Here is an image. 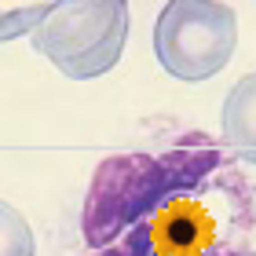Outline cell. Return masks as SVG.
<instances>
[{"label": "cell", "instance_id": "cell-1", "mask_svg": "<svg viewBox=\"0 0 256 256\" xmlns=\"http://www.w3.org/2000/svg\"><path fill=\"white\" fill-rule=\"evenodd\" d=\"M256 187L234 161L165 194L102 252L88 256H242L256 230Z\"/></svg>", "mask_w": 256, "mask_h": 256}, {"label": "cell", "instance_id": "cell-6", "mask_svg": "<svg viewBox=\"0 0 256 256\" xmlns=\"http://www.w3.org/2000/svg\"><path fill=\"white\" fill-rule=\"evenodd\" d=\"M0 256H37L30 220L4 198H0Z\"/></svg>", "mask_w": 256, "mask_h": 256}, {"label": "cell", "instance_id": "cell-5", "mask_svg": "<svg viewBox=\"0 0 256 256\" xmlns=\"http://www.w3.org/2000/svg\"><path fill=\"white\" fill-rule=\"evenodd\" d=\"M220 132L230 158L256 165V70L227 92L220 106Z\"/></svg>", "mask_w": 256, "mask_h": 256}, {"label": "cell", "instance_id": "cell-4", "mask_svg": "<svg viewBox=\"0 0 256 256\" xmlns=\"http://www.w3.org/2000/svg\"><path fill=\"white\" fill-rule=\"evenodd\" d=\"M238 15L220 0H168L154 22V55L176 80H212L234 59Z\"/></svg>", "mask_w": 256, "mask_h": 256}, {"label": "cell", "instance_id": "cell-8", "mask_svg": "<svg viewBox=\"0 0 256 256\" xmlns=\"http://www.w3.org/2000/svg\"><path fill=\"white\" fill-rule=\"evenodd\" d=\"M242 256H256V249H249V252H242Z\"/></svg>", "mask_w": 256, "mask_h": 256}, {"label": "cell", "instance_id": "cell-3", "mask_svg": "<svg viewBox=\"0 0 256 256\" xmlns=\"http://www.w3.org/2000/svg\"><path fill=\"white\" fill-rule=\"evenodd\" d=\"M124 0H52L30 44L70 80H96L121 62L128 44Z\"/></svg>", "mask_w": 256, "mask_h": 256}, {"label": "cell", "instance_id": "cell-9", "mask_svg": "<svg viewBox=\"0 0 256 256\" xmlns=\"http://www.w3.org/2000/svg\"><path fill=\"white\" fill-rule=\"evenodd\" d=\"M252 208H256V194H252Z\"/></svg>", "mask_w": 256, "mask_h": 256}, {"label": "cell", "instance_id": "cell-2", "mask_svg": "<svg viewBox=\"0 0 256 256\" xmlns=\"http://www.w3.org/2000/svg\"><path fill=\"white\" fill-rule=\"evenodd\" d=\"M227 161V146L216 143L208 132H180L172 143H161L154 150H128L99 161L80 205L84 246L92 252L110 249L165 194L212 176Z\"/></svg>", "mask_w": 256, "mask_h": 256}, {"label": "cell", "instance_id": "cell-7", "mask_svg": "<svg viewBox=\"0 0 256 256\" xmlns=\"http://www.w3.org/2000/svg\"><path fill=\"white\" fill-rule=\"evenodd\" d=\"M52 4H30V8H15V11H0V40H15L22 33H33L37 22L48 15Z\"/></svg>", "mask_w": 256, "mask_h": 256}]
</instances>
